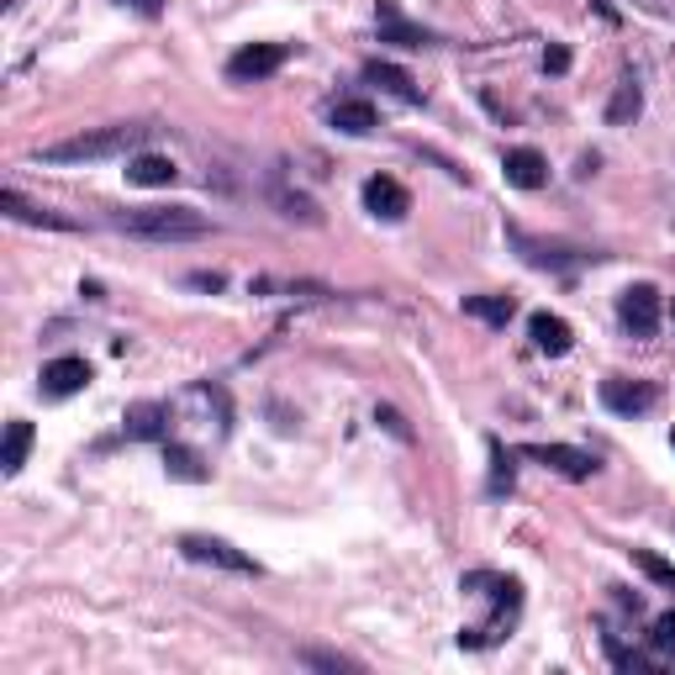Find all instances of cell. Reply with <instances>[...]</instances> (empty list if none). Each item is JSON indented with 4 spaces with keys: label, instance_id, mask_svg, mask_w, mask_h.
<instances>
[{
    "label": "cell",
    "instance_id": "obj_1",
    "mask_svg": "<svg viewBox=\"0 0 675 675\" xmlns=\"http://www.w3.org/2000/svg\"><path fill=\"white\" fill-rule=\"evenodd\" d=\"M143 121H117V127H90V132H74L64 143H49L38 148L43 164H96V159H121V153H138L148 143Z\"/></svg>",
    "mask_w": 675,
    "mask_h": 675
},
{
    "label": "cell",
    "instance_id": "obj_2",
    "mask_svg": "<svg viewBox=\"0 0 675 675\" xmlns=\"http://www.w3.org/2000/svg\"><path fill=\"white\" fill-rule=\"evenodd\" d=\"M111 227L132 233L148 243H191V238H212V217L195 212V206H138V212H117Z\"/></svg>",
    "mask_w": 675,
    "mask_h": 675
},
{
    "label": "cell",
    "instance_id": "obj_3",
    "mask_svg": "<svg viewBox=\"0 0 675 675\" xmlns=\"http://www.w3.org/2000/svg\"><path fill=\"white\" fill-rule=\"evenodd\" d=\"M180 555L195 559V565H212V570H227V576H259V559L233 549L227 538H212V533H185Z\"/></svg>",
    "mask_w": 675,
    "mask_h": 675
},
{
    "label": "cell",
    "instance_id": "obj_4",
    "mask_svg": "<svg viewBox=\"0 0 675 675\" xmlns=\"http://www.w3.org/2000/svg\"><path fill=\"white\" fill-rule=\"evenodd\" d=\"M506 243H512L533 269H555V275H570V269H580L586 259H597V254H576V248H559V243L533 238V233H523V227H506Z\"/></svg>",
    "mask_w": 675,
    "mask_h": 675
},
{
    "label": "cell",
    "instance_id": "obj_5",
    "mask_svg": "<svg viewBox=\"0 0 675 675\" xmlns=\"http://www.w3.org/2000/svg\"><path fill=\"white\" fill-rule=\"evenodd\" d=\"M517 454H523V459H538L544 470H559V475H570V481H591V475H597V454H586V449H570V443H523Z\"/></svg>",
    "mask_w": 675,
    "mask_h": 675
},
{
    "label": "cell",
    "instance_id": "obj_6",
    "mask_svg": "<svg viewBox=\"0 0 675 675\" xmlns=\"http://www.w3.org/2000/svg\"><path fill=\"white\" fill-rule=\"evenodd\" d=\"M290 58L286 43H248L227 58V79H238V85H254V79H269V74L280 69Z\"/></svg>",
    "mask_w": 675,
    "mask_h": 675
},
{
    "label": "cell",
    "instance_id": "obj_7",
    "mask_svg": "<svg viewBox=\"0 0 675 675\" xmlns=\"http://www.w3.org/2000/svg\"><path fill=\"white\" fill-rule=\"evenodd\" d=\"M654 401H660V390L650 381H628V375L602 381V407L618 417H644V411H654Z\"/></svg>",
    "mask_w": 675,
    "mask_h": 675
},
{
    "label": "cell",
    "instance_id": "obj_8",
    "mask_svg": "<svg viewBox=\"0 0 675 675\" xmlns=\"http://www.w3.org/2000/svg\"><path fill=\"white\" fill-rule=\"evenodd\" d=\"M618 317L633 338H654L660 333V290L654 286H628L618 301Z\"/></svg>",
    "mask_w": 675,
    "mask_h": 675
},
{
    "label": "cell",
    "instance_id": "obj_9",
    "mask_svg": "<svg viewBox=\"0 0 675 675\" xmlns=\"http://www.w3.org/2000/svg\"><path fill=\"white\" fill-rule=\"evenodd\" d=\"M364 212H369V217H386V222H401L411 212L407 185H401V180H390V174L364 180Z\"/></svg>",
    "mask_w": 675,
    "mask_h": 675
},
{
    "label": "cell",
    "instance_id": "obj_10",
    "mask_svg": "<svg viewBox=\"0 0 675 675\" xmlns=\"http://www.w3.org/2000/svg\"><path fill=\"white\" fill-rule=\"evenodd\" d=\"M502 174L506 185H517V191H538V185H549V159L538 148H506Z\"/></svg>",
    "mask_w": 675,
    "mask_h": 675
},
{
    "label": "cell",
    "instance_id": "obj_11",
    "mask_svg": "<svg viewBox=\"0 0 675 675\" xmlns=\"http://www.w3.org/2000/svg\"><path fill=\"white\" fill-rule=\"evenodd\" d=\"M528 338L538 354H549V360H559V354H570V343H576V333H570V322L555 312H533L528 317Z\"/></svg>",
    "mask_w": 675,
    "mask_h": 675
},
{
    "label": "cell",
    "instance_id": "obj_12",
    "mask_svg": "<svg viewBox=\"0 0 675 675\" xmlns=\"http://www.w3.org/2000/svg\"><path fill=\"white\" fill-rule=\"evenodd\" d=\"M90 386V364L79 354H64V360H49L43 364V390L49 396H74V390Z\"/></svg>",
    "mask_w": 675,
    "mask_h": 675
},
{
    "label": "cell",
    "instance_id": "obj_13",
    "mask_svg": "<svg viewBox=\"0 0 675 675\" xmlns=\"http://www.w3.org/2000/svg\"><path fill=\"white\" fill-rule=\"evenodd\" d=\"M381 43H401V49H438V38L428 26H411L390 0H381Z\"/></svg>",
    "mask_w": 675,
    "mask_h": 675
},
{
    "label": "cell",
    "instance_id": "obj_14",
    "mask_svg": "<svg viewBox=\"0 0 675 675\" xmlns=\"http://www.w3.org/2000/svg\"><path fill=\"white\" fill-rule=\"evenodd\" d=\"M0 212L11 222H32V227H53V233H69L74 222L58 217V212H49V206H32L22 191H0Z\"/></svg>",
    "mask_w": 675,
    "mask_h": 675
},
{
    "label": "cell",
    "instance_id": "obj_15",
    "mask_svg": "<svg viewBox=\"0 0 675 675\" xmlns=\"http://www.w3.org/2000/svg\"><path fill=\"white\" fill-rule=\"evenodd\" d=\"M127 180H132V185H143V191H164V185L180 180V169H174V159H164V153H132Z\"/></svg>",
    "mask_w": 675,
    "mask_h": 675
},
{
    "label": "cell",
    "instance_id": "obj_16",
    "mask_svg": "<svg viewBox=\"0 0 675 675\" xmlns=\"http://www.w3.org/2000/svg\"><path fill=\"white\" fill-rule=\"evenodd\" d=\"M333 127L338 132H349V138H364V132H375V106L369 100H360V96H343V100H333Z\"/></svg>",
    "mask_w": 675,
    "mask_h": 675
},
{
    "label": "cell",
    "instance_id": "obj_17",
    "mask_svg": "<svg viewBox=\"0 0 675 675\" xmlns=\"http://www.w3.org/2000/svg\"><path fill=\"white\" fill-rule=\"evenodd\" d=\"M26 454H32V422H26V417H11V422H6V443H0V470H6V475H22Z\"/></svg>",
    "mask_w": 675,
    "mask_h": 675
},
{
    "label": "cell",
    "instance_id": "obj_18",
    "mask_svg": "<svg viewBox=\"0 0 675 675\" xmlns=\"http://www.w3.org/2000/svg\"><path fill=\"white\" fill-rule=\"evenodd\" d=\"M169 433V407L164 401H138L127 411V438H164Z\"/></svg>",
    "mask_w": 675,
    "mask_h": 675
},
{
    "label": "cell",
    "instance_id": "obj_19",
    "mask_svg": "<svg viewBox=\"0 0 675 675\" xmlns=\"http://www.w3.org/2000/svg\"><path fill=\"white\" fill-rule=\"evenodd\" d=\"M639 111H644V90H639V79H633V74H623V79H618V90H612V100H607V121H612V127H628Z\"/></svg>",
    "mask_w": 675,
    "mask_h": 675
},
{
    "label": "cell",
    "instance_id": "obj_20",
    "mask_svg": "<svg viewBox=\"0 0 675 675\" xmlns=\"http://www.w3.org/2000/svg\"><path fill=\"white\" fill-rule=\"evenodd\" d=\"M364 79H375V85H386L390 96H401V100H422V90H417V79H411L407 69H396V64H364Z\"/></svg>",
    "mask_w": 675,
    "mask_h": 675
},
{
    "label": "cell",
    "instance_id": "obj_21",
    "mask_svg": "<svg viewBox=\"0 0 675 675\" xmlns=\"http://www.w3.org/2000/svg\"><path fill=\"white\" fill-rule=\"evenodd\" d=\"M464 312L481 317L485 328H506L517 307H512V296H464Z\"/></svg>",
    "mask_w": 675,
    "mask_h": 675
},
{
    "label": "cell",
    "instance_id": "obj_22",
    "mask_svg": "<svg viewBox=\"0 0 675 675\" xmlns=\"http://www.w3.org/2000/svg\"><path fill=\"white\" fill-rule=\"evenodd\" d=\"M164 464H169L174 481H206V464H201L185 443H164Z\"/></svg>",
    "mask_w": 675,
    "mask_h": 675
},
{
    "label": "cell",
    "instance_id": "obj_23",
    "mask_svg": "<svg viewBox=\"0 0 675 675\" xmlns=\"http://www.w3.org/2000/svg\"><path fill=\"white\" fill-rule=\"evenodd\" d=\"M485 449H491V485H485V491H491V496H506V491H512V454H506L496 438H491Z\"/></svg>",
    "mask_w": 675,
    "mask_h": 675
},
{
    "label": "cell",
    "instance_id": "obj_24",
    "mask_svg": "<svg viewBox=\"0 0 675 675\" xmlns=\"http://www.w3.org/2000/svg\"><path fill=\"white\" fill-rule=\"evenodd\" d=\"M639 570H644V576L654 580V586H665V591H675V565L671 559H660V555H650V549H639Z\"/></svg>",
    "mask_w": 675,
    "mask_h": 675
},
{
    "label": "cell",
    "instance_id": "obj_25",
    "mask_svg": "<svg viewBox=\"0 0 675 675\" xmlns=\"http://www.w3.org/2000/svg\"><path fill=\"white\" fill-rule=\"evenodd\" d=\"M607 654H612V665H618V671H650V660H644L639 650H623L612 633H607Z\"/></svg>",
    "mask_w": 675,
    "mask_h": 675
},
{
    "label": "cell",
    "instance_id": "obj_26",
    "mask_svg": "<svg viewBox=\"0 0 675 675\" xmlns=\"http://www.w3.org/2000/svg\"><path fill=\"white\" fill-rule=\"evenodd\" d=\"M307 665H322V671H354V660H343V654H328V650H301Z\"/></svg>",
    "mask_w": 675,
    "mask_h": 675
},
{
    "label": "cell",
    "instance_id": "obj_27",
    "mask_svg": "<svg viewBox=\"0 0 675 675\" xmlns=\"http://www.w3.org/2000/svg\"><path fill=\"white\" fill-rule=\"evenodd\" d=\"M654 650H675V612H660V618H654Z\"/></svg>",
    "mask_w": 675,
    "mask_h": 675
},
{
    "label": "cell",
    "instance_id": "obj_28",
    "mask_svg": "<svg viewBox=\"0 0 675 675\" xmlns=\"http://www.w3.org/2000/svg\"><path fill=\"white\" fill-rule=\"evenodd\" d=\"M375 422H381L386 433H396V438H401V443H411V428H407V422H401V411H390V407H375Z\"/></svg>",
    "mask_w": 675,
    "mask_h": 675
},
{
    "label": "cell",
    "instance_id": "obj_29",
    "mask_svg": "<svg viewBox=\"0 0 675 675\" xmlns=\"http://www.w3.org/2000/svg\"><path fill=\"white\" fill-rule=\"evenodd\" d=\"M639 11H654V17H665V22H675V0H633Z\"/></svg>",
    "mask_w": 675,
    "mask_h": 675
},
{
    "label": "cell",
    "instance_id": "obj_30",
    "mask_svg": "<svg viewBox=\"0 0 675 675\" xmlns=\"http://www.w3.org/2000/svg\"><path fill=\"white\" fill-rule=\"evenodd\" d=\"M544 69L565 74V69H570V49H549V53H544Z\"/></svg>",
    "mask_w": 675,
    "mask_h": 675
},
{
    "label": "cell",
    "instance_id": "obj_31",
    "mask_svg": "<svg viewBox=\"0 0 675 675\" xmlns=\"http://www.w3.org/2000/svg\"><path fill=\"white\" fill-rule=\"evenodd\" d=\"M121 6H132V11H143V17H159V11H164V0H121Z\"/></svg>",
    "mask_w": 675,
    "mask_h": 675
},
{
    "label": "cell",
    "instance_id": "obj_32",
    "mask_svg": "<svg viewBox=\"0 0 675 675\" xmlns=\"http://www.w3.org/2000/svg\"><path fill=\"white\" fill-rule=\"evenodd\" d=\"M191 286L195 290H222V275H206V269H201V275H191Z\"/></svg>",
    "mask_w": 675,
    "mask_h": 675
},
{
    "label": "cell",
    "instance_id": "obj_33",
    "mask_svg": "<svg viewBox=\"0 0 675 675\" xmlns=\"http://www.w3.org/2000/svg\"><path fill=\"white\" fill-rule=\"evenodd\" d=\"M671 443H675V433H671Z\"/></svg>",
    "mask_w": 675,
    "mask_h": 675
}]
</instances>
